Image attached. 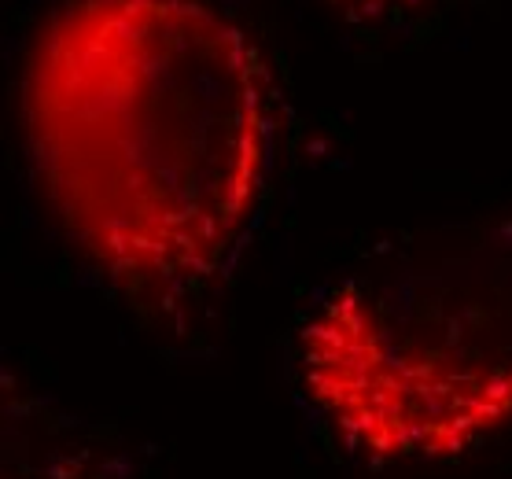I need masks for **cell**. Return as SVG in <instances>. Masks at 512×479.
<instances>
[{
	"label": "cell",
	"mask_w": 512,
	"mask_h": 479,
	"mask_svg": "<svg viewBox=\"0 0 512 479\" xmlns=\"http://www.w3.org/2000/svg\"><path fill=\"white\" fill-rule=\"evenodd\" d=\"M23 122L63 229L155 310L218 277L266 185V67L203 0L59 4L26 56Z\"/></svg>",
	"instance_id": "obj_1"
},
{
	"label": "cell",
	"mask_w": 512,
	"mask_h": 479,
	"mask_svg": "<svg viewBox=\"0 0 512 479\" xmlns=\"http://www.w3.org/2000/svg\"><path fill=\"white\" fill-rule=\"evenodd\" d=\"M299 380L376 465L454 461L512 421V211L380 247L299 328Z\"/></svg>",
	"instance_id": "obj_2"
},
{
	"label": "cell",
	"mask_w": 512,
	"mask_h": 479,
	"mask_svg": "<svg viewBox=\"0 0 512 479\" xmlns=\"http://www.w3.org/2000/svg\"><path fill=\"white\" fill-rule=\"evenodd\" d=\"M332 12H339L350 23H391L402 15H413L435 0H321Z\"/></svg>",
	"instance_id": "obj_3"
}]
</instances>
